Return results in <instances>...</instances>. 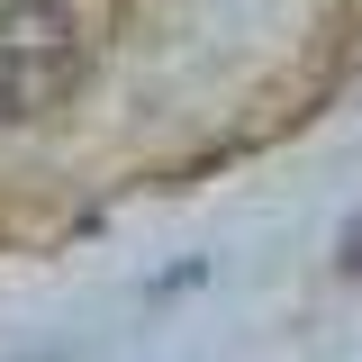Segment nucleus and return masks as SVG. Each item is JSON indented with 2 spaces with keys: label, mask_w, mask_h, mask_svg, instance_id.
I'll return each instance as SVG.
<instances>
[{
  "label": "nucleus",
  "mask_w": 362,
  "mask_h": 362,
  "mask_svg": "<svg viewBox=\"0 0 362 362\" xmlns=\"http://www.w3.org/2000/svg\"><path fill=\"white\" fill-rule=\"evenodd\" d=\"M82 82V18L64 0H0V127L64 109Z\"/></svg>",
  "instance_id": "nucleus-1"
},
{
  "label": "nucleus",
  "mask_w": 362,
  "mask_h": 362,
  "mask_svg": "<svg viewBox=\"0 0 362 362\" xmlns=\"http://www.w3.org/2000/svg\"><path fill=\"white\" fill-rule=\"evenodd\" d=\"M335 254H344V272H362V218L344 226V245H335Z\"/></svg>",
  "instance_id": "nucleus-2"
}]
</instances>
